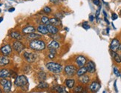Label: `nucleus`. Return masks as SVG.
Segmentation results:
<instances>
[{
    "label": "nucleus",
    "mask_w": 121,
    "mask_h": 93,
    "mask_svg": "<svg viewBox=\"0 0 121 93\" xmlns=\"http://www.w3.org/2000/svg\"><path fill=\"white\" fill-rule=\"evenodd\" d=\"M38 78H39V80H42V81H44L45 79H46V74L43 72H39V74H38Z\"/></svg>",
    "instance_id": "cd10ccee"
},
{
    "label": "nucleus",
    "mask_w": 121,
    "mask_h": 93,
    "mask_svg": "<svg viewBox=\"0 0 121 93\" xmlns=\"http://www.w3.org/2000/svg\"><path fill=\"white\" fill-rule=\"evenodd\" d=\"M47 28H48V33H50L52 35H55V34H56L57 33L59 32V29L57 28L56 26L52 25L51 24H47Z\"/></svg>",
    "instance_id": "ddd939ff"
},
{
    "label": "nucleus",
    "mask_w": 121,
    "mask_h": 93,
    "mask_svg": "<svg viewBox=\"0 0 121 93\" xmlns=\"http://www.w3.org/2000/svg\"><path fill=\"white\" fill-rule=\"evenodd\" d=\"M120 57H121V56H120Z\"/></svg>",
    "instance_id": "49530a36"
},
{
    "label": "nucleus",
    "mask_w": 121,
    "mask_h": 93,
    "mask_svg": "<svg viewBox=\"0 0 121 93\" xmlns=\"http://www.w3.org/2000/svg\"><path fill=\"white\" fill-rule=\"evenodd\" d=\"M111 54H112V56L113 57V58L114 59L115 62H117V63H118V64L121 63V57L116 53V52L112 51Z\"/></svg>",
    "instance_id": "b1692460"
},
{
    "label": "nucleus",
    "mask_w": 121,
    "mask_h": 93,
    "mask_svg": "<svg viewBox=\"0 0 121 93\" xmlns=\"http://www.w3.org/2000/svg\"><path fill=\"white\" fill-rule=\"evenodd\" d=\"M10 77V71L7 69H2L0 70V78H5Z\"/></svg>",
    "instance_id": "dca6fc26"
},
{
    "label": "nucleus",
    "mask_w": 121,
    "mask_h": 93,
    "mask_svg": "<svg viewBox=\"0 0 121 93\" xmlns=\"http://www.w3.org/2000/svg\"><path fill=\"white\" fill-rule=\"evenodd\" d=\"M11 86H12V83L10 81L8 80L7 83L5 84L2 87H3V90L4 92H10V89H11Z\"/></svg>",
    "instance_id": "412c9836"
},
{
    "label": "nucleus",
    "mask_w": 121,
    "mask_h": 93,
    "mask_svg": "<svg viewBox=\"0 0 121 93\" xmlns=\"http://www.w3.org/2000/svg\"><path fill=\"white\" fill-rule=\"evenodd\" d=\"M94 19V17L93 15H90L89 16V20H90V22H93Z\"/></svg>",
    "instance_id": "e433bc0d"
},
{
    "label": "nucleus",
    "mask_w": 121,
    "mask_h": 93,
    "mask_svg": "<svg viewBox=\"0 0 121 93\" xmlns=\"http://www.w3.org/2000/svg\"><path fill=\"white\" fill-rule=\"evenodd\" d=\"M86 72H87V69H86V66H82V67H80V68L77 71L76 74H77L79 77H80V76H81V75H85V74L86 73Z\"/></svg>",
    "instance_id": "a878e982"
},
{
    "label": "nucleus",
    "mask_w": 121,
    "mask_h": 93,
    "mask_svg": "<svg viewBox=\"0 0 121 93\" xmlns=\"http://www.w3.org/2000/svg\"><path fill=\"white\" fill-rule=\"evenodd\" d=\"M100 84H99V83L97 82V81H94L92 82L91 84L89 86V89L92 92H98V90L100 89Z\"/></svg>",
    "instance_id": "9b49d317"
},
{
    "label": "nucleus",
    "mask_w": 121,
    "mask_h": 93,
    "mask_svg": "<svg viewBox=\"0 0 121 93\" xmlns=\"http://www.w3.org/2000/svg\"><path fill=\"white\" fill-rule=\"evenodd\" d=\"M86 69H87V72H90V73H94L96 70V66H95V64L92 61H88V62H86Z\"/></svg>",
    "instance_id": "1a4fd4ad"
},
{
    "label": "nucleus",
    "mask_w": 121,
    "mask_h": 93,
    "mask_svg": "<svg viewBox=\"0 0 121 93\" xmlns=\"http://www.w3.org/2000/svg\"><path fill=\"white\" fill-rule=\"evenodd\" d=\"M99 10H100V8H99L97 11V13H96V17H97V19H98V16H99Z\"/></svg>",
    "instance_id": "58836bf2"
},
{
    "label": "nucleus",
    "mask_w": 121,
    "mask_h": 93,
    "mask_svg": "<svg viewBox=\"0 0 121 93\" xmlns=\"http://www.w3.org/2000/svg\"><path fill=\"white\" fill-rule=\"evenodd\" d=\"M82 90H83V87L82 86H77V87H75V89H74L75 92H82Z\"/></svg>",
    "instance_id": "c756f323"
},
{
    "label": "nucleus",
    "mask_w": 121,
    "mask_h": 93,
    "mask_svg": "<svg viewBox=\"0 0 121 93\" xmlns=\"http://www.w3.org/2000/svg\"><path fill=\"white\" fill-rule=\"evenodd\" d=\"M23 56L26 61H28V63H33L35 61L36 58V55L34 53H28V52H25L23 54Z\"/></svg>",
    "instance_id": "0eeeda50"
},
{
    "label": "nucleus",
    "mask_w": 121,
    "mask_h": 93,
    "mask_svg": "<svg viewBox=\"0 0 121 93\" xmlns=\"http://www.w3.org/2000/svg\"><path fill=\"white\" fill-rule=\"evenodd\" d=\"M28 84V78H26V76L22 75H19L17 76L14 81V84L17 87H24L25 86H27Z\"/></svg>",
    "instance_id": "7ed1b4c3"
},
{
    "label": "nucleus",
    "mask_w": 121,
    "mask_h": 93,
    "mask_svg": "<svg viewBox=\"0 0 121 93\" xmlns=\"http://www.w3.org/2000/svg\"><path fill=\"white\" fill-rule=\"evenodd\" d=\"M93 3L95 4V5H100V2H99V0H93Z\"/></svg>",
    "instance_id": "c9c22d12"
},
{
    "label": "nucleus",
    "mask_w": 121,
    "mask_h": 93,
    "mask_svg": "<svg viewBox=\"0 0 121 93\" xmlns=\"http://www.w3.org/2000/svg\"><path fill=\"white\" fill-rule=\"evenodd\" d=\"M43 11L46 13V14H50L51 13V9L49 7H45L43 9Z\"/></svg>",
    "instance_id": "7c9ffc66"
},
{
    "label": "nucleus",
    "mask_w": 121,
    "mask_h": 93,
    "mask_svg": "<svg viewBox=\"0 0 121 93\" xmlns=\"http://www.w3.org/2000/svg\"><path fill=\"white\" fill-rule=\"evenodd\" d=\"M13 49L16 52H17L18 53H20L21 52L23 51L25 49V46L21 42V41L17 40L13 43Z\"/></svg>",
    "instance_id": "39448f33"
},
{
    "label": "nucleus",
    "mask_w": 121,
    "mask_h": 93,
    "mask_svg": "<svg viewBox=\"0 0 121 93\" xmlns=\"http://www.w3.org/2000/svg\"><path fill=\"white\" fill-rule=\"evenodd\" d=\"M14 10H15V9L13 8H12L9 9V12H13V11H14Z\"/></svg>",
    "instance_id": "ea45409f"
},
{
    "label": "nucleus",
    "mask_w": 121,
    "mask_h": 93,
    "mask_svg": "<svg viewBox=\"0 0 121 93\" xmlns=\"http://www.w3.org/2000/svg\"><path fill=\"white\" fill-rule=\"evenodd\" d=\"M2 20H3V18L2 17H0V22H2Z\"/></svg>",
    "instance_id": "79ce46f5"
},
{
    "label": "nucleus",
    "mask_w": 121,
    "mask_h": 93,
    "mask_svg": "<svg viewBox=\"0 0 121 93\" xmlns=\"http://www.w3.org/2000/svg\"><path fill=\"white\" fill-rule=\"evenodd\" d=\"M65 84L66 85V86L68 88H69V89H72V88L75 85V81L73 79H67L65 81Z\"/></svg>",
    "instance_id": "5701e85b"
},
{
    "label": "nucleus",
    "mask_w": 121,
    "mask_h": 93,
    "mask_svg": "<svg viewBox=\"0 0 121 93\" xmlns=\"http://www.w3.org/2000/svg\"><path fill=\"white\" fill-rule=\"evenodd\" d=\"M119 46H120V41H119V40L117 39H114L112 41L111 44H110V49H111L112 51L117 52V50L119 49Z\"/></svg>",
    "instance_id": "9d476101"
},
{
    "label": "nucleus",
    "mask_w": 121,
    "mask_h": 93,
    "mask_svg": "<svg viewBox=\"0 0 121 93\" xmlns=\"http://www.w3.org/2000/svg\"><path fill=\"white\" fill-rule=\"evenodd\" d=\"M54 89L57 92H60V93H67V91L66 89H65L64 86H62L61 85H57V86H55L54 87Z\"/></svg>",
    "instance_id": "393cba45"
},
{
    "label": "nucleus",
    "mask_w": 121,
    "mask_h": 93,
    "mask_svg": "<svg viewBox=\"0 0 121 93\" xmlns=\"http://www.w3.org/2000/svg\"><path fill=\"white\" fill-rule=\"evenodd\" d=\"M1 5H2V4H0V6H1Z\"/></svg>",
    "instance_id": "a18cd8bd"
},
{
    "label": "nucleus",
    "mask_w": 121,
    "mask_h": 93,
    "mask_svg": "<svg viewBox=\"0 0 121 93\" xmlns=\"http://www.w3.org/2000/svg\"><path fill=\"white\" fill-rule=\"evenodd\" d=\"M49 24L54 26H61L62 22L61 20L58 18H51L49 19Z\"/></svg>",
    "instance_id": "a211bd4d"
},
{
    "label": "nucleus",
    "mask_w": 121,
    "mask_h": 93,
    "mask_svg": "<svg viewBox=\"0 0 121 93\" xmlns=\"http://www.w3.org/2000/svg\"><path fill=\"white\" fill-rule=\"evenodd\" d=\"M35 30H36V29L34 28V27H33V26H27V27H25L22 29V33L27 35V34H29L31 33H34Z\"/></svg>",
    "instance_id": "4468645a"
},
{
    "label": "nucleus",
    "mask_w": 121,
    "mask_h": 93,
    "mask_svg": "<svg viewBox=\"0 0 121 93\" xmlns=\"http://www.w3.org/2000/svg\"><path fill=\"white\" fill-rule=\"evenodd\" d=\"M60 47V43L56 40L51 41L48 45V48L51 50H56Z\"/></svg>",
    "instance_id": "f8f14e48"
},
{
    "label": "nucleus",
    "mask_w": 121,
    "mask_h": 93,
    "mask_svg": "<svg viewBox=\"0 0 121 93\" xmlns=\"http://www.w3.org/2000/svg\"><path fill=\"white\" fill-rule=\"evenodd\" d=\"M75 61H76V63H77V66H80V67L84 66H85V64H86V62H87L86 58L83 55H79V56H77V58H76Z\"/></svg>",
    "instance_id": "6e6552de"
},
{
    "label": "nucleus",
    "mask_w": 121,
    "mask_h": 93,
    "mask_svg": "<svg viewBox=\"0 0 121 93\" xmlns=\"http://www.w3.org/2000/svg\"><path fill=\"white\" fill-rule=\"evenodd\" d=\"M46 68L50 72L54 74H59L62 71L63 67L61 64L54 63V62H48L46 64Z\"/></svg>",
    "instance_id": "f03ea898"
},
{
    "label": "nucleus",
    "mask_w": 121,
    "mask_h": 93,
    "mask_svg": "<svg viewBox=\"0 0 121 93\" xmlns=\"http://www.w3.org/2000/svg\"><path fill=\"white\" fill-rule=\"evenodd\" d=\"M114 72L115 75H117V77H119L120 75V71H119V70L117 68V67H114Z\"/></svg>",
    "instance_id": "473e14b6"
},
{
    "label": "nucleus",
    "mask_w": 121,
    "mask_h": 93,
    "mask_svg": "<svg viewBox=\"0 0 121 93\" xmlns=\"http://www.w3.org/2000/svg\"><path fill=\"white\" fill-rule=\"evenodd\" d=\"M30 48L35 51H42L45 49V43L43 41L39 39H34L30 40V42L29 44Z\"/></svg>",
    "instance_id": "f257e3e1"
},
{
    "label": "nucleus",
    "mask_w": 121,
    "mask_h": 93,
    "mask_svg": "<svg viewBox=\"0 0 121 93\" xmlns=\"http://www.w3.org/2000/svg\"><path fill=\"white\" fill-rule=\"evenodd\" d=\"M117 17H118V16L116 14V13H112V19L114 21V20H116L117 19Z\"/></svg>",
    "instance_id": "f704fd0d"
},
{
    "label": "nucleus",
    "mask_w": 121,
    "mask_h": 93,
    "mask_svg": "<svg viewBox=\"0 0 121 93\" xmlns=\"http://www.w3.org/2000/svg\"><path fill=\"white\" fill-rule=\"evenodd\" d=\"M48 87H49L48 84H47V83H45L44 81H41L39 84H38V86H37L38 89H47V88H48Z\"/></svg>",
    "instance_id": "bb28decb"
},
{
    "label": "nucleus",
    "mask_w": 121,
    "mask_h": 93,
    "mask_svg": "<svg viewBox=\"0 0 121 93\" xmlns=\"http://www.w3.org/2000/svg\"><path fill=\"white\" fill-rule=\"evenodd\" d=\"M8 80L7 79H5V78H2L1 80H0V84H1V86H4L5 84L7 83Z\"/></svg>",
    "instance_id": "72a5a7b5"
},
{
    "label": "nucleus",
    "mask_w": 121,
    "mask_h": 93,
    "mask_svg": "<svg viewBox=\"0 0 121 93\" xmlns=\"http://www.w3.org/2000/svg\"><path fill=\"white\" fill-rule=\"evenodd\" d=\"M118 50H120V51H121V44H120V46H119V49Z\"/></svg>",
    "instance_id": "a19ab883"
},
{
    "label": "nucleus",
    "mask_w": 121,
    "mask_h": 93,
    "mask_svg": "<svg viewBox=\"0 0 121 93\" xmlns=\"http://www.w3.org/2000/svg\"><path fill=\"white\" fill-rule=\"evenodd\" d=\"M10 35L12 39L18 40V41H19L22 39V35L20 34V33L17 32V31H13V32L10 33Z\"/></svg>",
    "instance_id": "f3484780"
},
{
    "label": "nucleus",
    "mask_w": 121,
    "mask_h": 93,
    "mask_svg": "<svg viewBox=\"0 0 121 93\" xmlns=\"http://www.w3.org/2000/svg\"><path fill=\"white\" fill-rule=\"evenodd\" d=\"M50 2L54 4H57L59 2V0H50Z\"/></svg>",
    "instance_id": "4c0bfd02"
},
{
    "label": "nucleus",
    "mask_w": 121,
    "mask_h": 93,
    "mask_svg": "<svg viewBox=\"0 0 121 93\" xmlns=\"http://www.w3.org/2000/svg\"><path fill=\"white\" fill-rule=\"evenodd\" d=\"M0 52L2 53L3 55L8 56L12 53V47L10 44H5L3 46H2L0 49Z\"/></svg>",
    "instance_id": "423d86ee"
},
{
    "label": "nucleus",
    "mask_w": 121,
    "mask_h": 93,
    "mask_svg": "<svg viewBox=\"0 0 121 93\" xmlns=\"http://www.w3.org/2000/svg\"><path fill=\"white\" fill-rule=\"evenodd\" d=\"M79 81H80L82 83V84H88L89 81H90V78H89V76H88V75H86L85 74V75H82L80 76Z\"/></svg>",
    "instance_id": "aec40b11"
},
{
    "label": "nucleus",
    "mask_w": 121,
    "mask_h": 93,
    "mask_svg": "<svg viewBox=\"0 0 121 93\" xmlns=\"http://www.w3.org/2000/svg\"><path fill=\"white\" fill-rule=\"evenodd\" d=\"M42 37L41 35L36 34L34 33H31L29 34H27V39L28 40H34V39H39Z\"/></svg>",
    "instance_id": "4be33fe9"
},
{
    "label": "nucleus",
    "mask_w": 121,
    "mask_h": 93,
    "mask_svg": "<svg viewBox=\"0 0 121 93\" xmlns=\"http://www.w3.org/2000/svg\"><path fill=\"white\" fill-rule=\"evenodd\" d=\"M1 92H2V89H0V93H1Z\"/></svg>",
    "instance_id": "37998d69"
},
{
    "label": "nucleus",
    "mask_w": 121,
    "mask_h": 93,
    "mask_svg": "<svg viewBox=\"0 0 121 93\" xmlns=\"http://www.w3.org/2000/svg\"><path fill=\"white\" fill-rule=\"evenodd\" d=\"M10 63V59L5 55L0 56V66H5Z\"/></svg>",
    "instance_id": "6ab92c4d"
},
{
    "label": "nucleus",
    "mask_w": 121,
    "mask_h": 93,
    "mask_svg": "<svg viewBox=\"0 0 121 93\" xmlns=\"http://www.w3.org/2000/svg\"><path fill=\"white\" fill-rule=\"evenodd\" d=\"M120 16H121V10H120Z\"/></svg>",
    "instance_id": "c03bdc74"
},
{
    "label": "nucleus",
    "mask_w": 121,
    "mask_h": 93,
    "mask_svg": "<svg viewBox=\"0 0 121 93\" xmlns=\"http://www.w3.org/2000/svg\"><path fill=\"white\" fill-rule=\"evenodd\" d=\"M41 22H43V24H49V19L47 16H44L42 17Z\"/></svg>",
    "instance_id": "c85d7f7f"
},
{
    "label": "nucleus",
    "mask_w": 121,
    "mask_h": 93,
    "mask_svg": "<svg viewBox=\"0 0 121 93\" xmlns=\"http://www.w3.org/2000/svg\"><path fill=\"white\" fill-rule=\"evenodd\" d=\"M82 26V27H83L84 29H86V30H88L89 28H90V26L88 25V22H83Z\"/></svg>",
    "instance_id": "2f4dec72"
},
{
    "label": "nucleus",
    "mask_w": 121,
    "mask_h": 93,
    "mask_svg": "<svg viewBox=\"0 0 121 93\" xmlns=\"http://www.w3.org/2000/svg\"><path fill=\"white\" fill-rule=\"evenodd\" d=\"M37 31L39 33H40L41 34H48V28H47V26H45V25H43V24H40L37 27Z\"/></svg>",
    "instance_id": "2eb2a0df"
},
{
    "label": "nucleus",
    "mask_w": 121,
    "mask_h": 93,
    "mask_svg": "<svg viewBox=\"0 0 121 93\" xmlns=\"http://www.w3.org/2000/svg\"><path fill=\"white\" fill-rule=\"evenodd\" d=\"M64 72L68 77L73 76L77 72V68L73 65H67L64 69Z\"/></svg>",
    "instance_id": "20e7f679"
}]
</instances>
